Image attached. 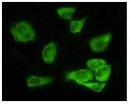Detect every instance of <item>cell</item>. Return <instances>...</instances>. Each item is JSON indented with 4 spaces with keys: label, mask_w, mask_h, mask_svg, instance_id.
Returning a JSON list of instances; mask_svg holds the SVG:
<instances>
[{
    "label": "cell",
    "mask_w": 130,
    "mask_h": 105,
    "mask_svg": "<svg viewBox=\"0 0 130 105\" xmlns=\"http://www.w3.org/2000/svg\"><path fill=\"white\" fill-rule=\"evenodd\" d=\"M85 20L86 17L83 18L82 19L78 21L71 20L70 24V28L71 32L73 33L80 32L85 23Z\"/></svg>",
    "instance_id": "cell-8"
},
{
    "label": "cell",
    "mask_w": 130,
    "mask_h": 105,
    "mask_svg": "<svg viewBox=\"0 0 130 105\" xmlns=\"http://www.w3.org/2000/svg\"><path fill=\"white\" fill-rule=\"evenodd\" d=\"M111 70L110 65H104L95 71L96 80L101 82H104L109 80Z\"/></svg>",
    "instance_id": "cell-6"
},
{
    "label": "cell",
    "mask_w": 130,
    "mask_h": 105,
    "mask_svg": "<svg viewBox=\"0 0 130 105\" xmlns=\"http://www.w3.org/2000/svg\"><path fill=\"white\" fill-rule=\"evenodd\" d=\"M53 78L50 77H38L31 76L27 80V84L29 87H41L53 81Z\"/></svg>",
    "instance_id": "cell-5"
},
{
    "label": "cell",
    "mask_w": 130,
    "mask_h": 105,
    "mask_svg": "<svg viewBox=\"0 0 130 105\" xmlns=\"http://www.w3.org/2000/svg\"><path fill=\"white\" fill-rule=\"evenodd\" d=\"M10 31L16 41L27 42L35 40V30L27 22L22 21L16 23L12 27Z\"/></svg>",
    "instance_id": "cell-1"
},
{
    "label": "cell",
    "mask_w": 130,
    "mask_h": 105,
    "mask_svg": "<svg viewBox=\"0 0 130 105\" xmlns=\"http://www.w3.org/2000/svg\"><path fill=\"white\" fill-rule=\"evenodd\" d=\"M110 33L96 37L91 39L89 42L92 51L95 52H102L107 49L111 38Z\"/></svg>",
    "instance_id": "cell-3"
},
{
    "label": "cell",
    "mask_w": 130,
    "mask_h": 105,
    "mask_svg": "<svg viewBox=\"0 0 130 105\" xmlns=\"http://www.w3.org/2000/svg\"><path fill=\"white\" fill-rule=\"evenodd\" d=\"M76 10L75 7H62L57 10L58 15L63 19H71L72 15Z\"/></svg>",
    "instance_id": "cell-7"
},
{
    "label": "cell",
    "mask_w": 130,
    "mask_h": 105,
    "mask_svg": "<svg viewBox=\"0 0 130 105\" xmlns=\"http://www.w3.org/2000/svg\"><path fill=\"white\" fill-rule=\"evenodd\" d=\"M78 84L88 87L97 92H99L102 90L106 85V83H82Z\"/></svg>",
    "instance_id": "cell-10"
},
{
    "label": "cell",
    "mask_w": 130,
    "mask_h": 105,
    "mask_svg": "<svg viewBox=\"0 0 130 105\" xmlns=\"http://www.w3.org/2000/svg\"><path fill=\"white\" fill-rule=\"evenodd\" d=\"M94 75L89 69H80L69 72L66 74V80L75 81L77 83H82L93 80Z\"/></svg>",
    "instance_id": "cell-2"
},
{
    "label": "cell",
    "mask_w": 130,
    "mask_h": 105,
    "mask_svg": "<svg viewBox=\"0 0 130 105\" xmlns=\"http://www.w3.org/2000/svg\"><path fill=\"white\" fill-rule=\"evenodd\" d=\"M106 61L100 59H94L89 60L87 63V64L90 69L95 71L98 68L103 66L106 64Z\"/></svg>",
    "instance_id": "cell-9"
},
{
    "label": "cell",
    "mask_w": 130,
    "mask_h": 105,
    "mask_svg": "<svg viewBox=\"0 0 130 105\" xmlns=\"http://www.w3.org/2000/svg\"><path fill=\"white\" fill-rule=\"evenodd\" d=\"M57 45L56 43L52 42L44 48L42 54L46 63L50 64L54 61L57 52Z\"/></svg>",
    "instance_id": "cell-4"
}]
</instances>
